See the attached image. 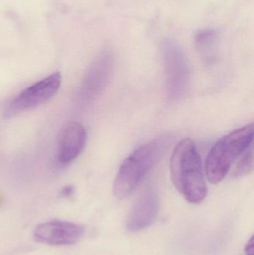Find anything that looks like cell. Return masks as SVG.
<instances>
[{
    "label": "cell",
    "mask_w": 254,
    "mask_h": 255,
    "mask_svg": "<svg viewBox=\"0 0 254 255\" xmlns=\"http://www.w3.org/2000/svg\"><path fill=\"white\" fill-rule=\"evenodd\" d=\"M114 56L110 49L103 50L86 70L81 86L80 99L85 103L98 98L110 85L114 71Z\"/></svg>",
    "instance_id": "cell-6"
},
{
    "label": "cell",
    "mask_w": 254,
    "mask_h": 255,
    "mask_svg": "<svg viewBox=\"0 0 254 255\" xmlns=\"http://www.w3.org/2000/svg\"><path fill=\"white\" fill-rule=\"evenodd\" d=\"M74 187L73 186H67L61 190V196L64 199H70L74 195Z\"/></svg>",
    "instance_id": "cell-12"
},
{
    "label": "cell",
    "mask_w": 254,
    "mask_h": 255,
    "mask_svg": "<svg viewBox=\"0 0 254 255\" xmlns=\"http://www.w3.org/2000/svg\"><path fill=\"white\" fill-rule=\"evenodd\" d=\"M159 196L156 190L148 189L137 199L131 208L126 222L131 232L143 230L153 223L159 211Z\"/></svg>",
    "instance_id": "cell-8"
},
{
    "label": "cell",
    "mask_w": 254,
    "mask_h": 255,
    "mask_svg": "<svg viewBox=\"0 0 254 255\" xmlns=\"http://www.w3.org/2000/svg\"><path fill=\"white\" fill-rule=\"evenodd\" d=\"M233 167V176L240 177L248 175L253 170V144L239 157L238 161L234 163Z\"/></svg>",
    "instance_id": "cell-11"
},
{
    "label": "cell",
    "mask_w": 254,
    "mask_h": 255,
    "mask_svg": "<svg viewBox=\"0 0 254 255\" xmlns=\"http://www.w3.org/2000/svg\"><path fill=\"white\" fill-rule=\"evenodd\" d=\"M218 43L219 34L213 28H204L195 34V47L203 61L207 64H213L217 60Z\"/></svg>",
    "instance_id": "cell-10"
},
{
    "label": "cell",
    "mask_w": 254,
    "mask_h": 255,
    "mask_svg": "<svg viewBox=\"0 0 254 255\" xmlns=\"http://www.w3.org/2000/svg\"><path fill=\"white\" fill-rule=\"evenodd\" d=\"M165 67L169 98L177 100L184 97L190 83V71L181 47L171 39H165L161 44Z\"/></svg>",
    "instance_id": "cell-4"
},
{
    "label": "cell",
    "mask_w": 254,
    "mask_h": 255,
    "mask_svg": "<svg viewBox=\"0 0 254 255\" xmlns=\"http://www.w3.org/2000/svg\"><path fill=\"white\" fill-rule=\"evenodd\" d=\"M254 125L240 128L219 139L206 160L207 178L216 184L224 179L239 157L253 144Z\"/></svg>",
    "instance_id": "cell-3"
},
{
    "label": "cell",
    "mask_w": 254,
    "mask_h": 255,
    "mask_svg": "<svg viewBox=\"0 0 254 255\" xmlns=\"http://www.w3.org/2000/svg\"><path fill=\"white\" fill-rule=\"evenodd\" d=\"M87 141V133L83 126L71 123L61 132L58 142V160L61 164L67 165L76 160Z\"/></svg>",
    "instance_id": "cell-9"
},
{
    "label": "cell",
    "mask_w": 254,
    "mask_h": 255,
    "mask_svg": "<svg viewBox=\"0 0 254 255\" xmlns=\"http://www.w3.org/2000/svg\"><path fill=\"white\" fill-rule=\"evenodd\" d=\"M246 255H254V237H252L245 249Z\"/></svg>",
    "instance_id": "cell-13"
},
{
    "label": "cell",
    "mask_w": 254,
    "mask_h": 255,
    "mask_svg": "<svg viewBox=\"0 0 254 255\" xmlns=\"http://www.w3.org/2000/svg\"><path fill=\"white\" fill-rule=\"evenodd\" d=\"M61 79V73L57 72L24 89L6 106L4 117L13 118L44 104L60 89Z\"/></svg>",
    "instance_id": "cell-5"
},
{
    "label": "cell",
    "mask_w": 254,
    "mask_h": 255,
    "mask_svg": "<svg viewBox=\"0 0 254 255\" xmlns=\"http://www.w3.org/2000/svg\"><path fill=\"white\" fill-rule=\"evenodd\" d=\"M169 142V137L161 136L141 145L131 153L122 162L115 178L114 196L120 199L130 196L162 157Z\"/></svg>",
    "instance_id": "cell-2"
},
{
    "label": "cell",
    "mask_w": 254,
    "mask_h": 255,
    "mask_svg": "<svg viewBox=\"0 0 254 255\" xmlns=\"http://www.w3.org/2000/svg\"><path fill=\"white\" fill-rule=\"evenodd\" d=\"M85 228L68 222L55 221L38 225L34 231L37 242L52 246H70L79 242L85 235Z\"/></svg>",
    "instance_id": "cell-7"
},
{
    "label": "cell",
    "mask_w": 254,
    "mask_h": 255,
    "mask_svg": "<svg viewBox=\"0 0 254 255\" xmlns=\"http://www.w3.org/2000/svg\"><path fill=\"white\" fill-rule=\"evenodd\" d=\"M171 181L180 194L192 204L202 202L207 195L202 163L195 142L182 139L174 147L170 164Z\"/></svg>",
    "instance_id": "cell-1"
}]
</instances>
